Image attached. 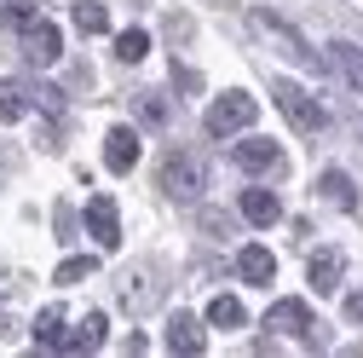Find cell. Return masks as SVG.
<instances>
[{"label": "cell", "mask_w": 363, "mask_h": 358, "mask_svg": "<svg viewBox=\"0 0 363 358\" xmlns=\"http://www.w3.org/2000/svg\"><path fill=\"white\" fill-rule=\"evenodd\" d=\"M145 53H150V35H145V29H121V35H116V58H121V64H139Z\"/></svg>", "instance_id": "obj_21"}, {"label": "cell", "mask_w": 363, "mask_h": 358, "mask_svg": "<svg viewBox=\"0 0 363 358\" xmlns=\"http://www.w3.org/2000/svg\"><path fill=\"white\" fill-rule=\"evenodd\" d=\"M0 23H6V29H29V23H35V0H12Z\"/></svg>", "instance_id": "obj_24"}, {"label": "cell", "mask_w": 363, "mask_h": 358, "mask_svg": "<svg viewBox=\"0 0 363 358\" xmlns=\"http://www.w3.org/2000/svg\"><path fill=\"white\" fill-rule=\"evenodd\" d=\"M357 133H363V121H357Z\"/></svg>", "instance_id": "obj_28"}, {"label": "cell", "mask_w": 363, "mask_h": 358, "mask_svg": "<svg viewBox=\"0 0 363 358\" xmlns=\"http://www.w3.org/2000/svg\"><path fill=\"white\" fill-rule=\"evenodd\" d=\"M173 81H179V93H196V87H202V75H196V70H185V64L173 70Z\"/></svg>", "instance_id": "obj_26"}, {"label": "cell", "mask_w": 363, "mask_h": 358, "mask_svg": "<svg viewBox=\"0 0 363 358\" xmlns=\"http://www.w3.org/2000/svg\"><path fill=\"white\" fill-rule=\"evenodd\" d=\"M271 99H277V110H283L300 133H323V127H329V110L317 104L311 93H300L294 81H271Z\"/></svg>", "instance_id": "obj_3"}, {"label": "cell", "mask_w": 363, "mask_h": 358, "mask_svg": "<svg viewBox=\"0 0 363 358\" xmlns=\"http://www.w3.org/2000/svg\"><path fill=\"white\" fill-rule=\"evenodd\" d=\"M340 266H346V260H340L335 249H317V254H311V289H317V295H335V289H340Z\"/></svg>", "instance_id": "obj_13"}, {"label": "cell", "mask_w": 363, "mask_h": 358, "mask_svg": "<svg viewBox=\"0 0 363 358\" xmlns=\"http://www.w3.org/2000/svg\"><path fill=\"white\" fill-rule=\"evenodd\" d=\"M317 191H323V197H329L335 208H357V185H352V179H346L340 168H329L323 179H317Z\"/></svg>", "instance_id": "obj_16"}, {"label": "cell", "mask_w": 363, "mask_h": 358, "mask_svg": "<svg viewBox=\"0 0 363 358\" xmlns=\"http://www.w3.org/2000/svg\"><path fill=\"white\" fill-rule=\"evenodd\" d=\"M133 162H139V133L133 127H110L104 133V168L110 173H133Z\"/></svg>", "instance_id": "obj_8"}, {"label": "cell", "mask_w": 363, "mask_h": 358, "mask_svg": "<svg viewBox=\"0 0 363 358\" xmlns=\"http://www.w3.org/2000/svg\"><path fill=\"white\" fill-rule=\"evenodd\" d=\"M254 93H242V87H231V93H219L213 104H208V116H202V127H208V139H237L242 127H254Z\"/></svg>", "instance_id": "obj_1"}, {"label": "cell", "mask_w": 363, "mask_h": 358, "mask_svg": "<svg viewBox=\"0 0 363 358\" xmlns=\"http://www.w3.org/2000/svg\"><path fill=\"white\" fill-rule=\"evenodd\" d=\"M162 191L179 197V202H196V197L208 191V168H202L191 151H173V156L162 162Z\"/></svg>", "instance_id": "obj_2"}, {"label": "cell", "mask_w": 363, "mask_h": 358, "mask_svg": "<svg viewBox=\"0 0 363 358\" xmlns=\"http://www.w3.org/2000/svg\"><path fill=\"white\" fill-rule=\"evenodd\" d=\"M231 162H237L242 173H277V168H283V151L271 145V139H237Z\"/></svg>", "instance_id": "obj_6"}, {"label": "cell", "mask_w": 363, "mask_h": 358, "mask_svg": "<svg viewBox=\"0 0 363 358\" xmlns=\"http://www.w3.org/2000/svg\"><path fill=\"white\" fill-rule=\"evenodd\" d=\"M75 29L81 35H104L110 29V12L99 6V0H75Z\"/></svg>", "instance_id": "obj_20"}, {"label": "cell", "mask_w": 363, "mask_h": 358, "mask_svg": "<svg viewBox=\"0 0 363 358\" xmlns=\"http://www.w3.org/2000/svg\"><path fill=\"white\" fill-rule=\"evenodd\" d=\"M237 272H242V283L265 289L271 278H277V254H271V249H259V243H248V249L237 254Z\"/></svg>", "instance_id": "obj_11"}, {"label": "cell", "mask_w": 363, "mask_h": 358, "mask_svg": "<svg viewBox=\"0 0 363 358\" xmlns=\"http://www.w3.org/2000/svg\"><path fill=\"white\" fill-rule=\"evenodd\" d=\"M150 289H156V283H150V272L121 278V306H127V312H145V306H150Z\"/></svg>", "instance_id": "obj_19"}, {"label": "cell", "mask_w": 363, "mask_h": 358, "mask_svg": "<svg viewBox=\"0 0 363 358\" xmlns=\"http://www.w3.org/2000/svg\"><path fill=\"white\" fill-rule=\"evenodd\" d=\"M139 116H145L150 127H162V121H167V99H139Z\"/></svg>", "instance_id": "obj_25"}, {"label": "cell", "mask_w": 363, "mask_h": 358, "mask_svg": "<svg viewBox=\"0 0 363 358\" xmlns=\"http://www.w3.org/2000/svg\"><path fill=\"white\" fill-rule=\"evenodd\" d=\"M346 318H352V324H363V289H357V295L346 300Z\"/></svg>", "instance_id": "obj_27"}, {"label": "cell", "mask_w": 363, "mask_h": 358, "mask_svg": "<svg viewBox=\"0 0 363 358\" xmlns=\"http://www.w3.org/2000/svg\"><path fill=\"white\" fill-rule=\"evenodd\" d=\"M248 23H254V29L265 35V40H277V47H283V53H294L300 64H311V53H306V40H300V35H294V29H289V23L277 18V12H254Z\"/></svg>", "instance_id": "obj_10"}, {"label": "cell", "mask_w": 363, "mask_h": 358, "mask_svg": "<svg viewBox=\"0 0 363 358\" xmlns=\"http://www.w3.org/2000/svg\"><path fill=\"white\" fill-rule=\"evenodd\" d=\"M329 58H335V64L346 70V81H352V87H363V53H357V47H346V40H335V47H329Z\"/></svg>", "instance_id": "obj_23"}, {"label": "cell", "mask_w": 363, "mask_h": 358, "mask_svg": "<svg viewBox=\"0 0 363 358\" xmlns=\"http://www.w3.org/2000/svg\"><path fill=\"white\" fill-rule=\"evenodd\" d=\"M86 232H93L104 249H121V214H116L110 197H93V202H86Z\"/></svg>", "instance_id": "obj_9"}, {"label": "cell", "mask_w": 363, "mask_h": 358, "mask_svg": "<svg viewBox=\"0 0 363 358\" xmlns=\"http://www.w3.org/2000/svg\"><path fill=\"white\" fill-rule=\"evenodd\" d=\"M167 347H173L179 358H196V352L208 347V330H202L196 312H173V318H167Z\"/></svg>", "instance_id": "obj_5"}, {"label": "cell", "mask_w": 363, "mask_h": 358, "mask_svg": "<svg viewBox=\"0 0 363 358\" xmlns=\"http://www.w3.org/2000/svg\"><path fill=\"white\" fill-rule=\"evenodd\" d=\"M35 341L40 347H69V330H64V306H47L35 318Z\"/></svg>", "instance_id": "obj_15"}, {"label": "cell", "mask_w": 363, "mask_h": 358, "mask_svg": "<svg viewBox=\"0 0 363 358\" xmlns=\"http://www.w3.org/2000/svg\"><path fill=\"white\" fill-rule=\"evenodd\" d=\"M265 330L271 335H311V306L306 300H277L265 312Z\"/></svg>", "instance_id": "obj_7"}, {"label": "cell", "mask_w": 363, "mask_h": 358, "mask_svg": "<svg viewBox=\"0 0 363 358\" xmlns=\"http://www.w3.org/2000/svg\"><path fill=\"white\" fill-rule=\"evenodd\" d=\"M58 53H64V35H58V23L35 18V23L23 29V58H29V64H58Z\"/></svg>", "instance_id": "obj_4"}, {"label": "cell", "mask_w": 363, "mask_h": 358, "mask_svg": "<svg viewBox=\"0 0 363 358\" xmlns=\"http://www.w3.org/2000/svg\"><path fill=\"white\" fill-rule=\"evenodd\" d=\"M23 116H29V87L0 81V121H23Z\"/></svg>", "instance_id": "obj_18"}, {"label": "cell", "mask_w": 363, "mask_h": 358, "mask_svg": "<svg viewBox=\"0 0 363 358\" xmlns=\"http://www.w3.org/2000/svg\"><path fill=\"white\" fill-rule=\"evenodd\" d=\"M104 335H110V318H104V312H86L81 330L69 335V352H93V347H104Z\"/></svg>", "instance_id": "obj_14"}, {"label": "cell", "mask_w": 363, "mask_h": 358, "mask_svg": "<svg viewBox=\"0 0 363 358\" xmlns=\"http://www.w3.org/2000/svg\"><path fill=\"white\" fill-rule=\"evenodd\" d=\"M93 266H99L93 254H69L58 272H52V283H58V289H69V283H81V278H93Z\"/></svg>", "instance_id": "obj_22"}, {"label": "cell", "mask_w": 363, "mask_h": 358, "mask_svg": "<svg viewBox=\"0 0 363 358\" xmlns=\"http://www.w3.org/2000/svg\"><path fill=\"white\" fill-rule=\"evenodd\" d=\"M237 214L248 219V226H277V219H283V202L271 197V191H259V185H248L242 202H237Z\"/></svg>", "instance_id": "obj_12"}, {"label": "cell", "mask_w": 363, "mask_h": 358, "mask_svg": "<svg viewBox=\"0 0 363 358\" xmlns=\"http://www.w3.org/2000/svg\"><path fill=\"white\" fill-rule=\"evenodd\" d=\"M242 318H248V312H242L237 295H213V306H208V324L213 330H242Z\"/></svg>", "instance_id": "obj_17"}]
</instances>
